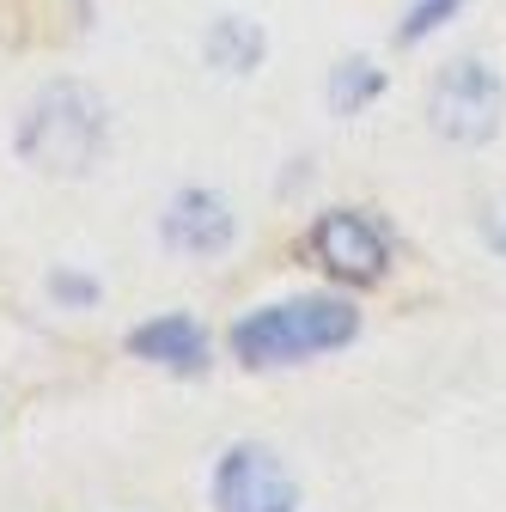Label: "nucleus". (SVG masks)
<instances>
[{
	"mask_svg": "<svg viewBox=\"0 0 506 512\" xmlns=\"http://www.w3.org/2000/svg\"><path fill=\"white\" fill-rule=\"evenodd\" d=\"M104 135H110V110L92 86L80 80H61V86H43L37 104L25 110L19 122V159L43 177H80L98 165L104 153Z\"/></svg>",
	"mask_w": 506,
	"mask_h": 512,
	"instance_id": "f257e3e1",
	"label": "nucleus"
},
{
	"mask_svg": "<svg viewBox=\"0 0 506 512\" xmlns=\"http://www.w3.org/2000/svg\"><path fill=\"white\" fill-rule=\"evenodd\" d=\"M354 330H360V317L342 299H287V305L238 317L232 324V354L244 366H293V360H311V354L348 348Z\"/></svg>",
	"mask_w": 506,
	"mask_h": 512,
	"instance_id": "f03ea898",
	"label": "nucleus"
},
{
	"mask_svg": "<svg viewBox=\"0 0 506 512\" xmlns=\"http://www.w3.org/2000/svg\"><path fill=\"white\" fill-rule=\"evenodd\" d=\"M500 110H506V86L488 61H458L433 80V98H427V116H433V135H446L458 147H482L494 141L500 128Z\"/></svg>",
	"mask_w": 506,
	"mask_h": 512,
	"instance_id": "7ed1b4c3",
	"label": "nucleus"
},
{
	"mask_svg": "<svg viewBox=\"0 0 506 512\" xmlns=\"http://www.w3.org/2000/svg\"><path fill=\"white\" fill-rule=\"evenodd\" d=\"M214 512H299V482L263 445H232L214 464Z\"/></svg>",
	"mask_w": 506,
	"mask_h": 512,
	"instance_id": "20e7f679",
	"label": "nucleus"
},
{
	"mask_svg": "<svg viewBox=\"0 0 506 512\" xmlns=\"http://www.w3.org/2000/svg\"><path fill=\"white\" fill-rule=\"evenodd\" d=\"M311 250H318V263H324L330 275L360 281V287L378 281V275H385V263H391L385 232H378L366 214H348V208H336V214L318 220V232H311Z\"/></svg>",
	"mask_w": 506,
	"mask_h": 512,
	"instance_id": "39448f33",
	"label": "nucleus"
},
{
	"mask_svg": "<svg viewBox=\"0 0 506 512\" xmlns=\"http://www.w3.org/2000/svg\"><path fill=\"white\" fill-rule=\"evenodd\" d=\"M159 232L183 256H220L232 244V208H226L220 189H183V196H171Z\"/></svg>",
	"mask_w": 506,
	"mask_h": 512,
	"instance_id": "423d86ee",
	"label": "nucleus"
},
{
	"mask_svg": "<svg viewBox=\"0 0 506 512\" xmlns=\"http://www.w3.org/2000/svg\"><path fill=\"white\" fill-rule=\"evenodd\" d=\"M129 348L153 366H171V372H202L208 366V330L196 317H153L129 336Z\"/></svg>",
	"mask_w": 506,
	"mask_h": 512,
	"instance_id": "0eeeda50",
	"label": "nucleus"
},
{
	"mask_svg": "<svg viewBox=\"0 0 506 512\" xmlns=\"http://www.w3.org/2000/svg\"><path fill=\"white\" fill-rule=\"evenodd\" d=\"M202 55L214 61L220 74H250V68H263L269 37H263V25H250V19L226 13V19H214V25H208V37H202Z\"/></svg>",
	"mask_w": 506,
	"mask_h": 512,
	"instance_id": "6e6552de",
	"label": "nucleus"
},
{
	"mask_svg": "<svg viewBox=\"0 0 506 512\" xmlns=\"http://www.w3.org/2000/svg\"><path fill=\"white\" fill-rule=\"evenodd\" d=\"M378 92H385V74H378L372 61H342V68L330 74V110H336V116L366 110Z\"/></svg>",
	"mask_w": 506,
	"mask_h": 512,
	"instance_id": "1a4fd4ad",
	"label": "nucleus"
},
{
	"mask_svg": "<svg viewBox=\"0 0 506 512\" xmlns=\"http://www.w3.org/2000/svg\"><path fill=\"white\" fill-rule=\"evenodd\" d=\"M458 7H464V0H421V7L403 19V31H397V37H403V43H421L427 31H439V25H446Z\"/></svg>",
	"mask_w": 506,
	"mask_h": 512,
	"instance_id": "9d476101",
	"label": "nucleus"
},
{
	"mask_svg": "<svg viewBox=\"0 0 506 512\" xmlns=\"http://www.w3.org/2000/svg\"><path fill=\"white\" fill-rule=\"evenodd\" d=\"M482 238H488V244L506 256V189H500V196L488 202V214H482Z\"/></svg>",
	"mask_w": 506,
	"mask_h": 512,
	"instance_id": "9b49d317",
	"label": "nucleus"
},
{
	"mask_svg": "<svg viewBox=\"0 0 506 512\" xmlns=\"http://www.w3.org/2000/svg\"><path fill=\"white\" fill-rule=\"evenodd\" d=\"M49 293H55V299H74V305H92V299H98V287H92V281H80V275H55V281H49Z\"/></svg>",
	"mask_w": 506,
	"mask_h": 512,
	"instance_id": "f8f14e48",
	"label": "nucleus"
}]
</instances>
